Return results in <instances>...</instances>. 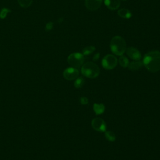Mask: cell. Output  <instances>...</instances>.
<instances>
[{"instance_id": "cell-22", "label": "cell", "mask_w": 160, "mask_h": 160, "mask_svg": "<svg viewBox=\"0 0 160 160\" xmlns=\"http://www.w3.org/2000/svg\"><path fill=\"white\" fill-rule=\"evenodd\" d=\"M99 56H100V54L98 52V53H97V54H96L95 55H94V56H93V60L94 61H97L98 59H99Z\"/></svg>"}, {"instance_id": "cell-9", "label": "cell", "mask_w": 160, "mask_h": 160, "mask_svg": "<svg viewBox=\"0 0 160 160\" xmlns=\"http://www.w3.org/2000/svg\"><path fill=\"white\" fill-rule=\"evenodd\" d=\"M127 55L132 59L134 61H139L141 59V54L135 48L133 47H129L126 50Z\"/></svg>"}, {"instance_id": "cell-17", "label": "cell", "mask_w": 160, "mask_h": 160, "mask_svg": "<svg viewBox=\"0 0 160 160\" xmlns=\"http://www.w3.org/2000/svg\"><path fill=\"white\" fill-rule=\"evenodd\" d=\"M32 1L33 0H18L19 6L24 8H27L29 7L32 4Z\"/></svg>"}, {"instance_id": "cell-8", "label": "cell", "mask_w": 160, "mask_h": 160, "mask_svg": "<svg viewBox=\"0 0 160 160\" xmlns=\"http://www.w3.org/2000/svg\"><path fill=\"white\" fill-rule=\"evenodd\" d=\"M102 0H85L86 8L91 11L98 10L102 4Z\"/></svg>"}, {"instance_id": "cell-18", "label": "cell", "mask_w": 160, "mask_h": 160, "mask_svg": "<svg viewBox=\"0 0 160 160\" xmlns=\"http://www.w3.org/2000/svg\"><path fill=\"white\" fill-rule=\"evenodd\" d=\"M84 79L82 77L77 78L74 81V85L76 88H81L84 84Z\"/></svg>"}, {"instance_id": "cell-7", "label": "cell", "mask_w": 160, "mask_h": 160, "mask_svg": "<svg viewBox=\"0 0 160 160\" xmlns=\"http://www.w3.org/2000/svg\"><path fill=\"white\" fill-rule=\"evenodd\" d=\"M79 76V70L78 68L69 67L66 68L63 72V76L67 80L76 79Z\"/></svg>"}, {"instance_id": "cell-5", "label": "cell", "mask_w": 160, "mask_h": 160, "mask_svg": "<svg viewBox=\"0 0 160 160\" xmlns=\"http://www.w3.org/2000/svg\"><path fill=\"white\" fill-rule=\"evenodd\" d=\"M101 64L105 69H112L116 66L118 64V59L115 56L112 54H108L103 58Z\"/></svg>"}, {"instance_id": "cell-12", "label": "cell", "mask_w": 160, "mask_h": 160, "mask_svg": "<svg viewBox=\"0 0 160 160\" xmlns=\"http://www.w3.org/2000/svg\"><path fill=\"white\" fill-rule=\"evenodd\" d=\"M118 14L121 18H122L124 19H129L132 16L131 12L129 9H126V8H122V9L118 10Z\"/></svg>"}, {"instance_id": "cell-1", "label": "cell", "mask_w": 160, "mask_h": 160, "mask_svg": "<svg viewBox=\"0 0 160 160\" xmlns=\"http://www.w3.org/2000/svg\"><path fill=\"white\" fill-rule=\"evenodd\" d=\"M143 65L151 72L160 70V51H151L147 52L143 58Z\"/></svg>"}, {"instance_id": "cell-15", "label": "cell", "mask_w": 160, "mask_h": 160, "mask_svg": "<svg viewBox=\"0 0 160 160\" xmlns=\"http://www.w3.org/2000/svg\"><path fill=\"white\" fill-rule=\"evenodd\" d=\"M96 50V48L94 46H88L85 47L82 49V54L84 56H88Z\"/></svg>"}, {"instance_id": "cell-16", "label": "cell", "mask_w": 160, "mask_h": 160, "mask_svg": "<svg viewBox=\"0 0 160 160\" xmlns=\"http://www.w3.org/2000/svg\"><path fill=\"white\" fill-rule=\"evenodd\" d=\"M105 138L107 140L111 142H113L116 140V135L115 134L111 131H106L105 134H104Z\"/></svg>"}, {"instance_id": "cell-21", "label": "cell", "mask_w": 160, "mask_h": 160, "mask_svg": "<svg viewBox=\"0 0 160 160\" xmlns=\"http://www.w3.org/2000/svg\"><path fill=\"white\" fill-rule=\"evenodd\" d=\"M53 28V23L52 22H49L46 24L45 29L46 31H51Z\"/></svg>"}, {"instance_id": "cell-2", "label": "cell", "mask_w": 160, "mask_h": 160, "mask_svg": "<svg viewBox=\"0 0 160 160\" xmlns=\"http://www.w3.org/2000/svg\"><path fill=\"white\" fill-rule=\"evenodd\" d=\"M110 48L114 54L118 56L123 55L127 49L126 41L121 36H115L111 41Z\"/></svg>"}, {"instance_id": "cell-23", "label": "cell", "mask_w": 160, "mask_h": 160, "mask_svg": "<svg viewBox=\"0 0 160 160\" xmlns=\"http://www.w3.org/2000/svg\"><path fill=\"white\" fill-rule=\"evenodd\" d=\"M122 1H126V0H122Z\"/></svg>"}, {"instance_id": "cell-4", "label": "cell", "mask_w": 160, "mask_h": 160, "mask_svg": "<svg viewBox=\"0 0 160 160\" xmlns=\"http://www.w3.org/2000/svg\"><path fill=\"white\" fill-rule=\"evenodd\" d=\"M84 55L80 52H74L69 54L68 57V62L71 67L78 68L84 63Z\"/></svg>"}, {"instance_id": "cell-20", "label": "cell", "mask_w": 160, "mask_h": 160, "mask_svg": "<svg viewBox=\"0 0 160 160\" xmlns=\"http://www.w3.org/2000/svg\"><path fill=\"white\" fill-rule=\"evenodd\" d=\"M88 99L86 97H81L80 98V102L82 105H86L88 104Z\"/></svg>"}, {"instance_id": "cell-13", "label": "cell", "mask_w": 160, "mask_h": 160, "mask_svg": "<svg viewBox=\"0 0 160 160\" xmlns=\"http://www.w3.org/2000/svg\"><path fill=\"white\" fill-rule=\"evenodd\" d=\"M93 109L96 115H100L104 112L105 106L103 104L94 103L93 105Z\"/></svg>"}, {"instance_id": "cell-11", "label": "cell", "mask_w": 160, "mask_h": 160, "mask_svg": "<svg viewBox=\"0 0 160 160\" xmlns=\"http://www.w3.org/2000/svg\"><path fill=\"white\" fill-rule=\"evenodd\" d=\"M143 66V62L142 61L139 60V61H134L129 63V65L128 68H129V70L131 71H137L142 68Z\"/></svg>"}, {"instance_id": "cell-19", "label": "cell", "mask_w": 160, "mask_h": 160, "mask_svg": "<svg viewBox=\"0 0 160 160\" xmlns=\"http://www.w3.org/2000/svg\"><path fill=\"white\" fill-rule=\"evenodd\" d=\"M11 12V10H9V9H8V8H2V9L1 10V11H0V18H1V19H4V18L6 17L8 13H9V12Z\"/></svg>"}, {"instance_id": "cell-10", "label": "cell", "mask_w": 160, "mask_h": 160, "mask_svg": "<svg viewBox=\"0 0 160 160\" xmlns=\"http://www.w3.org/2000/svg\"><path fill=\"white\" fill-rule=\"evenodd\" d=\"M106 6L111 10H116L120 6V0H104Z\"/></svg>"}, {"instance_id": "cell-3", "label": "cell", "mask_w": 160, "mask_h": 160, "mask_svg": "<svg viewBox=\"0 0 160 160\" xmlns=\"http://www.w3.org/2000/svg\"><path fill=\"white\" fill-rule=\"evenodd\" d=\"M81 71L83 76L92 79L99 76L100 69L96 64L92 62H88L82 64Z\"/></svg>"}, {"instance_id": "cell-14", "label": "cell", "mask_w": 160, "mask_h": 160, "mask_svg": "<svg viewBox=\"0 0 160 160\" xmlns=\"http://www.w3.org/2000/svg\"><path fill=\"white\" fill-rule=\"evenodd\" d=\"M119 63L122 68H127L129 65V60L124 55L120 56L119 59Z\"/></svg>"}, {"instance_id": "cell-6", "label": "cell", "mask_w": 160, "mask_h": 160, "mask_svg": "<svg viewBox=\"0 0 160 160\" xmlns=\"http://www.w3.org/2000/svg\"><path fill=\"white\" fill-rule=\"evenodd\" d=\"M92 128L99 132H105L106 131V124L105 121L101 118H95L91 121Z\"/></svg>"}]
</instances>
